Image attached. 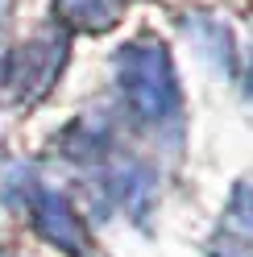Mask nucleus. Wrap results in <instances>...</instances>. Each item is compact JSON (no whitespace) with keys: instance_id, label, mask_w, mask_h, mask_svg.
<instances>
[{"instance_id":"f257e3e1","label":"nucleus","mask_w":253,"mask_h":257,"mask_svg":"<svg viewBox=\"0 0 253 257\" xmlns=\"http://www.w3.org/2000/svg\"><path fill=\"white\" fill-rule=\"evenodd\" d=\"M124 83H129L137 108L150 112V116H158V112H166L170 104H175V83H170L166 58H162V50H154V46H150V50H133L129 54Z\"/></svg>"},{"instance_id":"f03ea898","label":"nucleus","mask_w":253,"mask_h":257,"mask_svg":"<svg viewBox=\"0 0 253 257\" xmlns=\"http://www.w3.org/2000/svg\"><path fill=\"white\" fill-rule=\"evenodd\" d=\"M236 212H241V216L253 224V179L241 183V191H236Z\"/></svg>"}]
</instances>
